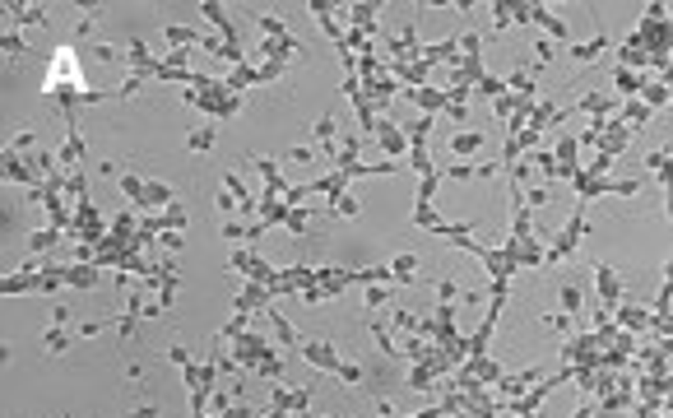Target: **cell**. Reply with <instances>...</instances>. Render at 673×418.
<instances>
[{
    "label": "cell",
    "mask_w": 673,
    "mask_h": 418,
    "mask_svg": "<svg viewBox=\"0 0 673 418\" xmlns=\"http://www.w3.org/2000/svg\"><path fill=\"white\" fill-rule=\"evenodd\" d=\"M474 149H483V135H474V130H465V135H455V140H450V154H460V158H465V154H474Z\"/></svg>",
    "instance_id": "cell-3"
},
{
    "label": "cell",
    "mask_w": 673,
    "mask_h": 418,
    "mask_svg": "<svg viewBox=\"0 0 673 418\" xmlns=\"http://www.w3.org/2000/svg\"><path fill=\"white\" fill-rule=\"evenodd\" d=\"M413 98H418V103H423L428 112H437V108H441V93H437V88H413Z\"/></svg>",
    "instance_id": "cell-4"
},
{
    "label": "cell",
    "mask_w": 673,
    "mask_h": 418,
    "mask_svg": "<svg viewBox=\"0 0 673 418\" xmlns=\"http://www.w3.org/2000/svg\"><path fill=\"white\" fill-rule=\"evenodd\" d=\"M645 117H650L645 103H632V108H627V121H636V126H645Z\"/></svg>",
    "instance_id": "cell-6"
},
{
    "label": "cell",
    "mask_w": 673,
    "mask_h": 418,
    "mask_svg": "<svg viewBox=\"0 0 673 418\" xmlns=\"http://www.w3.org/2000/svg\"><path fill=\"white\" fill-rule=\"evenodd\" d=\"M604 47H608V38L599 33V38H590V42H581V47H571V56H576V61H595V56H604Z\"/></svg>",
    "instance_id": "cell-2"
},
{
    "label": "cell",
    "mask_w": 673,
    "mask_h": 418,
    "mask_svg": "<svg viewBox=\"0 0 673 418\" xmlns=\"http://www.w3.org/2000/svg\"><path fill=\"white\" fill-rule=\"evenodd\" d=\"M562 307H566V311H576V307H581V293H576L571 283H566V288H562Z\"/></svg>",
    "instance_id": "cell-7"
},
{
    "label": "cell",
    "mask_w": 673,
    "mask_h": 418,
    "mask_svg": "<svg viewBox=\"0 0 673 418\" xmlns=\"http://www.w3.org/2000/svg\"><path fill=\"white\" fill-rule=\"evenodd\" d=\"M599 293H604V302L613 307L618 298H622V283H618V274L608 270V265H599Z\"/></svg>",
    "instance_id": "cell-1"
},
{
    "label": "cell",
    "mask_w": 673,
    "mask_h": 418,
    "mask_svg": "<svg viewBox=\"0 0 673 418\" xmlns=\"http://www.w3.org/2000/svg\"><path fill=\"white\" fill-rule=\"evenodd\" d=\"M645 321H650V316H645V311H632V307H622V325H636V330H641Z\"/></svg>",
    "instance_id": "cell-5"
}]
</instances>
